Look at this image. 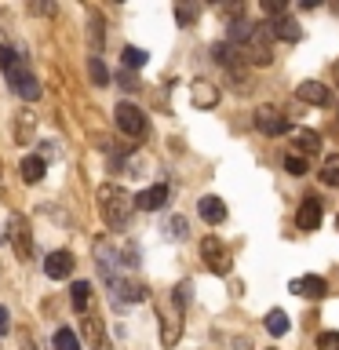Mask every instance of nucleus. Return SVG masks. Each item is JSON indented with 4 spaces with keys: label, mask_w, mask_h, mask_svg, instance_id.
Returning <instances> with one entry per match:
<instances>
[{
    "label": "nucleus",
    "mask_w": 339,
    "mask_h": 350,
    "mask_svg": "<svg viewBox=\"0 0 339 350\" xmlns=\"http://www.w3.org/2000/svg\"><path fill=\"white\" fill-rule=\"evenodd\" d=\"M131 212H135V201L128 197V190H120L113 183L98 186V215L109 230H124L131 223Z\"/></svg>",
    "instance_id": "nucleus-1"
},
{
    "label": "nucleus",
    "mask_w": 339,
    "mask_h": 350,
    "mask_svg": "<svg viewBox=\"0 0 339 350\" xmlns=\"http://www.w3.org/2000/svg\"><path fill=\"white\" fill-rule=\"evenodd\" d=\"M0 70H4L8 84L15 88V95H18V98H26V103H37V98H40V84H37V77L29 73V66L22 62V55H18V51L0 48Z\"/></svg>",
    "instance_id": "nucleus-2"
},
{
    "label": "nucleus",
    "mask_w": 339,
    "mask_h": 350,
    "mask_svg": "<svg viewBox=\"0 0 339 350\" xmlns=\"http://www.w3.org/2000/svg\"><path fill=\"white\" fill-rule=\"evenodd\" d=\"M241 55L245 62H256V66H270L273 62V51H270V26H252V33L241 44Z\"/></svg>",
    "instance_id": "nucleus-3"
},
{
    "label": "nucleus",
    "mask_w": 339,
    "mask_h": 350,
    "mask_svg": "<svg viewBox=\"0 0 339 350\" xmlns=\"http://www.w3.org/2000/svg\"><path fill=\"white\" fill-rule=\"evenodd\" d=\"M113 117H117V128L124 131V135H131V139H142V135H146V113H142L139 106L120 103V106L113 109Z\"/></svg>",
    "instance_id": "nucleus-4"
},
{
    "label": "nucleus",
    "mask_w": 339,
    "mask_h": 350,
    "mask_svg": "<svg viewBox=\"0 0 339 350\" xmlns=\"http://www.w3.org/2000/svg\"><path fill=\"white\" fill-rule=\"evenodd\" d=\"M256 128L262 131V135H270V139H277V135H284V131H292L288 117H284L277 106H259V109H256Z\"/></svg>",
    "instance_id": "nucleus-5"
},
{
    "label": "nucleus",
    "mask_w": 339,
    "mask_h": 350,
    "mask_svg": "<svg viewBox=\"0 0 339 350\" xmlns=\"http://www.w3.org/2000/svg\"><path fill=\"white\" fill-rule=\"evenodd\" d=\"M8 241L15 245V256L18 259H29L33 256V241H29V223L22 215H11L8 223Z\"/></svg>",
    "instance_id": "nucleus-6"
},
{
    "label": "nucleus",
    "mask_w": 339,
    "mask_h": 350,
    "mask_svg": "<svg viewBox=\"0 0 339 350\" xmlns=\"http://www.w3.org/2000/svg\"><path fill=\"white\" fill-rule=\"evenodd\" d=\"M201 256H204V262L215 273H230V256H226V248L219 245V237H204L201 241Z\"/></svg>",
    "instance_id": "nucleus-7"
},
{
    "label": "nucleus",
    "mask_w": 339,
    "mask_h": 350,
    "mask_svg": "<svg viewBox=\"0 0 339 350\" xmlns=\"http://www.w3.org/2000/svg\"><path fill=\"white\" fill-rule=\"evenodd\" d=\"M73 267H77V259H73V252H51L48 259H44V273L48 278H55V281H62V278H70L73 273Z\"/></svg>",
    "instance_id": "nucleus-8"
},
{
    "label": "nucleus",
    "mask_w": 339,
    "mask_h": 350,
    "mask_svg": "<svg viewBox=\"0 0 339 350\" xmlns=\"http://www.w3.org/2000/svg\"><path fill=\"white\" fill-rule=\"evenodd\" d=\"M197 215H201L208 226H219V223L226 219V204H223V197H212V193L201 197V201H197Z\"/></svg>",
    "instance_id": "nucleus-9"
},
{
    "label": "nucleus",
    "mask_w": 339,
    "mask_h": 350,
    "mask_svg": "<svg viewBox=\"0 0 339 350\" xmlns=\"http://www.w3.org/2000/svg\"><path fill=\"white\" fill-rule=\"evenodd\" d=\"M292 146H295V153H299V157L310 161L314 153L321 150V135H317L314 128H299V131H292Z\"/></svg>",
    "instance_id": "nucleus-10"
},
{
    "label": "nucleus",
    "mask_w": 339,
    "mask_h": 350,
    "mask_svg": "<svg viewBox=\"0 0 339 350\" xmlns=\"http://www.w3.org/2000/svg\"><path fill=\"white\" fill-rule=\"evenodd\" d=\"M295 226L299 230H317L321 226V201L317 197H306L299 204V212H295Z\"/></svg>",
    "instance_id": "nucleus-11"
},
{
    "label": "nucleus",
    "mask_w": 339,
    "mask_h": 350,
    "mask_svg": "<svg viewBox=\"0 0 339 350\" xmlns=\"http://www.w3.org/2000/svg\"><path fill=\"white\" fill-rule=\"evenodd\" d=\"M164 201H168V186L157 183V186H146V190L135 197V208H142V212H157Z\"/></svg>",
    "instance_id": "nucleus-12"
},
{
    "label": "nucleus",
    "mask_w": 339,
    "mask_h": 350,
    "mask_svg": "<svg viewBox=\"0 0 339 350\" xmlns=\"http://www.w3.org/2000/svg\"><path fill=\"white\" fill-rule=\"evenodd\" d=\"M325 278H317V273H306V278H299V281H292V292L295 295H306V299H321L325 295Z\"/></svg>",
    "instance_id": "nucleus-13"
},
{
    "label": "nucleus",
    "mask_w": 339,
    "mask_h": 350,
    "mask_svg": "<svg viewBox=\"0 0 339 350\" xmlns=\"http://www.w3.org/2000/svg\"><path fill=\"white\" fill-rule=\"evenodd\" d=\"M190 98H193V106L212 109V106H219V88H215V84H208V81H193Z\"/></svg>",
    "instance_id": "nucleus-14"
},
{
    "label": "nucleus",
    "mask_w": 339,
    "mask_h": 350,
    "mask_svg": "<svg viewBox=\"0 0 339 350\" xmlns=\"http://www.w3.org/2000/svg\"><path fill=\"white\" fill-rule=\"evenodd\" d=\"M299 98H303V103H310V106H328V98H332V95H328V88L321 81H303L299 84Z\"/></svg>",
    "instance_id": "nucleus-15"
},
{
    "label": "nucleus",
    "mask_w": 339,
    "mask_h": 350,
    "mask_svg": "<svg viewBox=\"0 0 339 350\" xmlns=\"http://www.w3.org/2000/svg\"><path fill=\"white\" fill-rule=\"evenodd\" d=\"M270 37H281V40H299V37H303V29H299V22H295V18L281 15V18H273Z\"/></svg>",
    "instance_id": "nucleus-16"
},
{
    "label": "nucleus",
    "mask_w": 339,
    "mask_h": 350,
    "mask_svg": "<svg viewBox=\"0 0 339 350\" xmlns=\"http://www.w3.org/2000/svg\"><path fill=\"white\" fill-rule=\"evenodd\" d=\"M70 303H73V310H87V306H92V284L87 281H77L73 288H70Z\"/></svg>",
    "instance_id": "nucleus-17"
},
{
    "label": "nucleus",
    "mask_w": 339,
    "mask_h": 350,
    "mask_svg": "<svg viewBox=\"0 0 339 350\" xmlns=\"http://www.w3.org/2000/svg\"><path fill=\"white\" fill-rule=\"evenodd\" d=\"M87 37H92V48L98 51L106 40V29H103V15L98 11H87Z\"/></svg>",
    "instance_id": "nucleus-18"
},
{
    "label": "nucleus",
    "mask_w": 339,
    "mask_h": 350,
    "mask_svg": "<svg viewBox=\"0 0 339 350\" xmlns=\"http://www.w3.org/2000/svg\"><path fill=\"white\" fill-rule=\"evenodd\" d=\"M179 336H182V321H179V314H175V317H164L161 343H164V347H175V343H179Z\"/></svg>",
    "instance_id": "nucleus-19"
},
{
    "label": "nucleus",
    "mask_w": 339,
    "mask_h": 350,
    "mask_svg": "<svg viewBox=\"0 0 339 350\" xmlns=\"http://www.w3.org/2000/svg\"><path fill=\"white\" fill-rule=\"evenodd\" d=\"M33 124H37V117H33L29 109H22V113H15V139H18V142H29V135H33Z\"/></svg>",
    "instance_id": "nucleus-20"
},
{
    "label": "nucleus",
    "mask_w": 339,
    "mask_h": 350,
    "mask_svg": "<svg viewBox=\"0 0 339 350\" xmlns=\"http://www.w3.org/2000/svg\"><path fill=\"white\" fill-rule=\"evenodd\" d=\"M22 179L40 183L44 179V157H22Z\"/></svg>",
    "instance_id": "nucleus-21"
},
{
    "label": "nucleus",
    "mask_w": 339,
    "mask_h": 350,
    "mask_svg": "<svg viewBox=\"0 0 339 350\" xmlns=\"http://www.w3.org/2000/svg\"><path fill=\"white\" fill-rule=\"evenodd\" d=\"M87 73H92V84H95V88H106V84H109V70H106V62L98 59V55H92V59H87Z\"/></svg>",
    "instance_id": "nucleus-22"
},
{
    "label": "nucleus",
    "mask_w": 339,
    "mask_h": 350,
    "mask_svg": "<svg viewBox=\"0 0 339 350\" xmlns=\"http://www.w3.org/2000/svg\"><path fill=\"white\" fill-rule=\"evenodd\" d=\"M321 183H325V186H339V153L325 157V164H321Z\"/></svg>",
    "instance_id": "nucleus-23"
},
{
    "label": "nucleus",
    "mask_w": 339,
    "mask_h": 350,
    "mask_svg": "<svg viewBox=\"0 0 339 350\" xmlns=\"http://www.w3.org/2000/svg\"><path fill=\"white\" fill-rule=\"evenodd\" d=\"M267 332L270 336H284V332H288V314H284V310H270L267 314Z\"/></svg>",
    "instance_id": "nucleus-24"
},
{
    "label": "nucleus",
    "mask_w": 339,
    "mask_h": 350,
    "mask_svg": "<svg viewBox=\"0 0 339 350\" xmlns=\"http://www.w3.org/2000/svg\"><path fill=\"white\" fill-rule=\"evenodd\" d=\"M212 59L219 62V66H237V59H234V48H230V44H212Z\"/></svg>",
    "instance_id": "nucleus-25"
},
{
    "label": "nucleus",
    "mask_w": 339,
    "mask_h": 350,
    "mask_svg": "<svg viewBox=\"0 0 339 350\" xmlns=\"http://www.w3.org/2000/svg\"><path fill=\"white\" fill-rule=\"evenodd\" d=\"M51 343H55V350H81V343H77V336L70 332V328H59Z\"/></svg>",
    "instance_id": "nucleus-26"
},
{
    "label": "nucleus",
    "mask_w": 339,
    "mask_h": 350,
    "mask_svg": "<svg viewBox=\"0 0 339 350\" xmlns=\"http://www.w3.org/2000/svg\"><path fill=\"white\" fill-rule=\"evenodd\" d=\"M120 59H124L128 70H142V66H146V51H142V48H124Z\"/></svg>",
    "instance_id": "nucleus-27"
},
{
    "label": "nucleus",
    "mask_w": 339,
    "mask_h": 350,
    "mask_svg": "<svg viewBox=\"0 0 339 350\" xmlns=\"http://www.w3.org/2000/svg\"><path fill=\"white\" fill-rule=\"evenodd\" d=\"M284 168H288L292 175H306L310 172V161L299 157V153H288V157H284Z\"/></svg>",
    "instance_id": "nucleus-28"
},
{
    "label": "nucleus",
    "mask_w": 339,
    "mask_h": 350,
    "mask_svg": "<svg viewBox=\"0 0 339 350\" xmlns=\"http://www.w3.org/2000/svg\"><path fill=\"white\" fill-rule=\"evenodd\" d=\"M317 350H339V332H321L317 336Z\"/></svg>",
    "instance_id": "nucleus-29"
},
{
    "label": "nucleus",
    "mask_w": 339,
    "mask_h": 350,
    "mask_svg": "<svg viewBox=\"0 0 339 350\" xmlns=\"http://www.w3.org/2000/svg\"><path fill=\"white\" fill-rule=\"evenodd\" d=\"M168 230H172L175 241H182V237H186V219H182V215H172V219H168Z\"/></svg>",
    "instance_id": "nucleus-30"
},
{
    "label": "nucleus",
    "mask_w": 339,
    "mask_h": 350,
    "mask_svg": "<svg viewBox=\"0 0 339 350\" xmlns=\"http://www.w3.org/2000/svg\"><path fill=\"white\" fill-rule=\"evenodd\" d=\"M262 11L273 15V18H281L284 15V0H262Z\"/></svg>",
    "instance_id": "nucleus-31"
},
{
    "label": "nucleus",
    "mask_w": 339,
    "mask_h": 350,
    "mask_svg": "<svg viewBox=\"0 0 339 350\" xmlns=\"http://www.w3.org/2000/svg\"><path fill=\"white\" fill-rule=\"evenodd\" d=\"M175 18H179L182 26H190V22L197 18V11H193V8H186V4H179V8H175Z\"/></svg>",
    "instance_id": "nucleus-32"
},
{
    "label": "nucleus",
    "mask_w": 339,
    "mask_h": 350,
    "mask_svg": "<svg viewBox=\"0 0 339 350\" xmlns=\"http://www.w3.org/2000/svg\"><path fill=\"white\" fill-rule=\"evenodd\" d=\"M8 328H11V317H8L4 306H0V336H8Z\"/></svg>",
    "instance_id": "nucleus-33"
},
{
    "label": "nucleus",
    "mask_w": 339,
    "mask_h": 350,
    "mask_svg": "<svg viewBox=\"0 0 339 350\" xmlns=\"http://www.w3.org/2000/svg\"><path fill=\"white\" fill-rule=\"evenodd\" d=\"M336 226H339V215H336Z\"/></svg>",
    "instance_id": "nucleus-34"
},
{
    "label": "nucleus",
    "mask_w": 339,
    "mask_h": 350,
    "mask_svg": "<svg viewBox=\"0 0 339 350\" xmlns=\"http://www.w3.org/2000/svg\"><path fill=\"white\" fill-rule=\"evenodd\" d=\"M336 117H339V106H336Z\"/></svg>",
    "instance_id": "nucleus-35"
},
{
    "label": "nucleus",
    "mask_w": 339,
    "mask_h": 350,
    "mask_svg": "<svg viewBox=\"0 0 339 350\" xmlns=\"http://www.w3.org/2000/svg\"><path fill=\"white\" fill-rule=\"evenodd\" d=\"M0 237H8V234H0Z\"/></svg>",
    "instance_id": "nucleus-36"
}]
</instances>
